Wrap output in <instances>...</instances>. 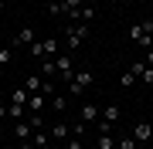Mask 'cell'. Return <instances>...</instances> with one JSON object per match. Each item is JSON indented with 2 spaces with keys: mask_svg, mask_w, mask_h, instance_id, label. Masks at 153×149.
Here are the masks:
<instances>
[{
  "mask_svg": "<svg viewBox=\"0 0 153 149\" xmlns=\"http://www.w3.org/2000/svg\"><path fill=\"white\" fill-rule=\"evenodd\" d=\"M65 149H85L82 136H68V139H65Z\"/></svg>",
  "mask_w": 153,
  "mask_h": 149,
  "instance_id": "cell-22",
  "label": "cell"
},
{
  "mask_svg": "<svg viewBox=\"0 0 153 149\" xmlns=\"http://www.w3.org/2000/svg\"><path fill=\"white\" fill-rule=\"evenodd\" d=\"M44 98H48V95H41V92H34L31 98H27V112H44Z\"/></svg>",
  "mask_w": 153,
  "mask_h": 149,
  "instance_id": "cell-14",
  "label": "cell"
},
{
  "mask_svg": "<svg viewBox=\"0 0 153 149\" xmlns=\"http://www.w3.org/2000/svg\"><path fill=\"white\" fill-rule=\"evenodd\" d=\"M129 71L136 75L143 85H153V68L146 65V61H133V65H129Z\"/></svg>",
  "mask_w": 153,
  "mask_h": 149,
  "instance_id": "cell-6",
  "label": "cell"
},
{
  "mask_svg": "<svg viewBox=\"0 0 153 149\" xmlns=\"http://www.w3.org/2000/svg\"><path fill=\"white\" fill-rule=\"evenodd\" d=\"M150 136H153V126H150V122H136V126H133V139H136L140 146L150 142Z\"/></svg>",
  "mask_w": 153,
  "mask_h": 149,
  "instance_id": "cell-9",
  "label": "cell"
},
{
  "mask_svg": "<svg viewBox=\"0 0 153 149\" xmlns=\"http://www.w3.org/2000/svg\"><path fill=\"white\" fill-rule=\"evenodd\" d=\"M14 136H17V142H27V139L34 136L31 122H27V119H21V122H17V126H14Z\"/></svg>",
  "mask_w": 153,
  "mask_h": 149,
  "instance_id": "cell-11",
  "label": "cell"
},
{
  "mask_svg": "<svg viewBox=\"0 0 153 149\" xmlns=\"http://www.w3.org/2000/svg\"><path fill=\"white\" fill-rule=\"evenodd\" d=\"M41 85H44V78H41V75H27V78H24V88H27L31 95H34V92H41Z\"/></svg>",
  "mask_w": 153,
  "mask_h": 149,
  "instance_id": "cell-16",
  "label": "cell"
},
{
  "mask_svg": "<svg viewBox=\"0 0 153 149\" xmlns=\"http://www.w3.org/2000/svg\"><path fill=\"white\" fill-rule=\"evenodd\" d=\"M34 41H38V34H34V27H21V31L14 34V44H10V48H31Z\"/></svg>",
  "mask_w": 153,
  "mask_h": 149,
  "instance_id": "cell-5",
  "label": "cell"
},
{
  "mask_svg": "<svg viewBox=\"0 0 153 149\" xmlns=\"http://www.w3.org/2000/svg\"><path fill=\"white\" fill-rule=\"evenodd\" d=\"M0 149H7V146H0Z\"/></svg>",
  "mask_w": 153,
  "mask_h": 149,
  "instance_id": "cell-31",
  "label": "cell"
},
{
  "mask_svg": "<svg viewBox=\"0 0 153 149\" xmlns=\"http://www.w3.org/2000/svg\"><path fill=\"white\" fill-rule=\"evenodd\" d=\"M116 149H140V142H136L133 136H123L119 142H116Z\"/></svg>",
  "mask_w": 153,
  "mask_h": 149,
  "instance_id": "cell-21",
  "label": "cell"
},
{
  "mask_svg": "<svg viewBox=\"0 0 153 149\" xmlns=\"http://www.w3.org/2000/svg\"><path fill=\"white\" fill-rule=\"evenodd\" d=\"M48 132H51V139H58V142H65V139L71 136V126H68V122H55V126H51Z\"/></svg>",
  "mask_w": 153,
  "mask_h": 149,
  "instance_id": "cell-13",
  "label": "cell"
},
{
  "mask_svg": "<svg viewBox=\"0 0 153 149\" xmlns=\"http://www.w3.org/2000/svg\"><path fill=\"white\" fill-rule=\"evenodd\" d=\"M17 149H38V146H34L31 139H27V142H17Z\"/></svg>",
  "mask_w": 153,
  "mask_h": 149,
  "instance_id": "cell-28",
  "label": "cell"
},
{
  "mask_svg": "<svg viewBox=\"0 0 153 149\" xmlns=\"http://www.w3.org/2000/svg\"><path fill=\"white\" fill-rule=\"evenodd\" d=\"M92 81H95V75L92 71H75V75H71V95H75V98H82V95L88 92V88H92Z\"/></svg>",
  "mask_w": 153,
  "mask_h": 149,
  "instance_id": "cell-4",
  "label": "cell"
},
{
  "mask_svg": "<svg viewBox=\"0 0 153 149\" xmlns=\"http://www.w3.org/2000/svg\"><path fill=\"white\" fill-rule=\"evenodd\" d=\"M27 122H31V129H48V126H44V115H41V112H27Z\"/></svg>",
  "mask_w": 153,
  "mask_h": 149,
  "instance_id": "cell-20",
  "label": "cell"
},
{
  "mask_svg": "<svg viewBox=\"0 0 153 149\" xmlns=\"http://www.w3.org/2000/svg\"><path fill=\"white\" fill-rule=\"evenodd\" d=\"M14 61V48H0V65H10Z\"/></svg>",
  "mask_w": 153,
  "mask_h": 149,
  "instance_id": "cell-24",
  "label": "cell"
},
{
  "mask_svg": "<svg viewBox=\"0 0 153 149\" xmlns=\"http://www.w3.org/2000/svg\"><path fill=\"white\" fill-rule=\"evenodd\" d=\"M126 37H129L136 48H146L150 51L153 48V21H136L129 31H126Z\"/></svg>",
  "mask_w": 153,
  "mask_h": 149,
  "instance_id": "cell-1",
  "label": "cell"
},
{
  "mask_svg": "<svg viewBox=\"0 0 153 149\" xmlns=\"http://www.w3.org/2000/svg\"><path fill=\"white\" fill-rule=\"evenodd\" d=\"M95 119H99V105H95V102H85L82 109H78V122H85V126H92Z\"/></svg>",
  "mask_w": 153,
  "mask_h": 149,
  "instance_id": "cell-7",
  "label": "cell"
},
{
  "mask_svg": "<svg viewBox=\"0 0 153 149\" xmlns=\"http://www.w3.org/2000/svg\"><path fill=\"white\" fill-rule=\"evenodd\" d=\"M10 119H14V122L27 119V105H24V102H10Z\"/></svg>",
  "mask_w": 153,
  "mask_h": 149,
  "instance_id": "cell-15",
  "label": "cell"
},
{
  "mask_svg": "<svg viewBox=\"0 0 153 149\" xmlns=\"http://www.w3.org/2000/svg\"><path fill=\"white\" fill-rule=\"evenodd\" d=\"M78 7H82V0H65V17H71Z\"/></svg>",
  "mask_w": 153,
  "mask_h": 149,
  "instance_id": "cell-25",
  "label": "cell"
},
{
  "mask_svg": "<svg viewBox=\"0 0 153 149\" xmlns=\"http://www.w3.org/2000/svg\"><path fill=\"white\" fill-rule=\"evenodd\" d=\"M140 149H143V146H140Z\"/></svg>",
  "mask_w": 153,
  "mask_h": 149,
  "instance_id": "cell-32",
  "label": "cell"
},
{
  "mask_svg": "<svg viewBox=\"0 0 153 149\" xmlns=\"http://www.w3.org/2000/svg\"><path fill=\"white\" fill-rule=\"evenodd\" d=\"M38 75H58V71H55V58H48V61H44V68H41Z\"/></svg>",
  "mask_w": 153,
  "mask_h": 149,
  "instance_id": "cell-26",
  "label": "cell"
},
{
  "mask_svg": "<svg viewBox=\"0 0 153 149\" xmlns=\"http://www.w3.org/2000/svg\"><path fill=\"white\" fill-rule=\"evenodd\" d=\"M58 51H61L58 37H44V41H34V44L27 48V54L31 58H58Z\"/></svg>",
  "mask_w": 153,
  "mask_h": 149,
  "instance_id": "cell-3",
  "label": "cell"
},
{
  "mask_svg": "<svg viewBox=\"0 0 153 149\" xmlns=\"http://www.w3.org/2000/svg\"><path fill=\"white\" fill-rule=\"evenodd\" d=\"M44 7H48V14H55V17L65 14V0H44Z\"/></svg>",
  "mask_w": 153,
  "mask_h": 149,
  "instance_id": "cell-18",
  "label": "cell"
},
{
  "mask_svg": "<svg viewBox=\"0 0 153 149\" xmlns=\"http://www.w3.org/2000/svg\"><path fill=\"white\" fill-rule=\"evenodd\" d=\"M31 142L38 146V149H51V142H55V139H51V132H48V129H34Z\"/></svg>",
  "mask_w": 153,
  "mask_h": 149,
  "instance_id": "cell-10",
  "label": "cell"
},
{
  "mask_svg": "<svg viewBox=\"0 0 153 149\" xmlns=\"http://www.w3.org/2000/svg\"><path fill=\"white\" fill-rule=\"evenodd\" d=\"M99 122H105V126H112L116 129V122H119V105H105V109H102V119H99Z\"/></svg>",
  "mask_w": 153,
  "mask_h": 149,
  "instance_id": "cell-12",
  "label": "cell"
},
{
  "mask_svg": "<svg viewBox=\"0 0 153 149\" xmlns=\"http://www.w3.org/2000/svg\"><path fill=\"white\" fill-rule=\"evenodd\" d=\"M143 61H146V65H150V68H153V48H150V51H146V58H143Z\"/></svg>",
  "mask_w": 153,
  "mask_h": 149,
  "instance_id": "cell-29",
  "label": "cell"
},
{
  "mask_svg": "<svg viewBox=\"0 0 153 149\" xmlns=\"http://www.w3.org/2000/svg\"><path fill=\"white\" fill-rule=\"evenodd\" d=\"M55 71H58L61 78H68V81H71V54H68V51L55 58Z\"/></svg>",
  "mask_w": 153,
  "mask_h": 149,
  "instance_id": "cell-8",
  "label": "cell"
},
{
  "mask_svg": "<svg viewBox=\"0 0 153 149\" xmlns=\"http://www.w3.org/2000/svg\"><path fill=\"white\" fill-rule=\"evenodd\" d=\"M140 4H146V0H140Z\"/></svg>",
  "mask_w": 153,
  "mask_h": 149,
  "instance_id": "cell-30",
  "label": "cell"
},
{
  "mask_svg": "<svg viewBox=\"0 0 153 149\" xmlns=\"http://www.w3.org/2000/svg\"><path fill=\"white\" fill-rule=\"evenodd\" d=\"M88 24H68V31H65V51L68 54H75V48H82L85 41H88Z\"/></svg>",
  "mask_w": 153,
  "mask_h": 149,
  "instance_id": "cell-2",
  "label": "cell"
},
{
  "mask_svg": "<svg viewBox=\"0 0 153 149\" xmlns=\"http://www.w3.org/2000/svg\"><path fill=\"white\" fill-rule=\"evenodd\" d=\"M95 149H116V139H112V132H99V142H95Z\"/></svg>",
  "mask_w": 153,
  "mask_h": 149,
  "instance_id": "cell-17",
  "label": "cell"
},
{
  "mask_svg": "<svg viewBox=\"0 0 153 149\" xmlns=\"http://www.w3.org/2000/svg\"><path fill=\"white\" fill-rule=\"evenodd\" d=\"M136 81H140V78L133 75V71H126V75H119V85H123V88H129V85H136Z\"/></svg>",
  "mask_w": 153,
  "mask_h": 149,
  "instance_id": "cell-23",
  "label": "cell"
},
{
  "mask_svg": "<svg viewBox=\"0 0 153 149\" xmlns=\"http://www.w3.org/2000/svg\"><path fill=\"white\" fill-rule=\"evenodd\" d=\"M0 119H10V105H4V102H0Z\"/></svg>",
  "mask_w": 153,
  "mask_h": 149,
  "instance_id": "cell-27",
  "label": "cell"
},
{
  "mask_svg": "<svg viewBox=\"0 0 153 149\" xmlns=\"http://www.w3.org/2000/svg\"><path fill=\"white\" fill-rule=\"evenodd\" d=\"M48 102H51V109H55V112H65V109H68V98H65V95H58V92L51 95Z\"/></svg>",
  "mask_w": 153,
  "mask_h": 149,
  "instance_id": "cell-19",
  "label": "cell"
}]
</instances>
